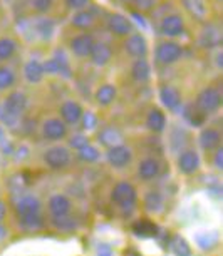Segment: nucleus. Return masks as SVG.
Masks as SVG:
<instances>
[{"mask_svg":"<svg viewBox=\"0 0 223 256\" xmlns=\"http://www.w3.org/2000/svg\"><path fill=\"white\" fill-rule=\"evenodd\" d=\"M4 236H6V230H4V226H0V240H2Z\"/></svg>","mask_w":223,"mask_h":256,"instance_id":"nucleus-45","label":"nucleus"},{"mask_svg":"<svg viewBox=\"0 0 223 256\" xmlns=\"http://www.w3.org/2000/svg\"><path fill=\"white\" fill-rule=\"evenodd\" d=\"M93 47H94V38H93V36H89V34H81V36H77L71 40L72 52L79 57L89 56L91 50H93Z\"/></svg>","mask_w":223,"mask_h":256,"instance_id":"nucleus-6","label":"nucleus"},{"mask_svg":"<svg viewBox=\"0 0 223 256\" xmlns=\"http://www.w3.org/2000/svg\"><path fill=\"white\" fill-rule=\"evenodd\" d=\"M54 224L61 230H71V228H74L76 223H74V220L67 218V216H62V218H54Z\"/></svg>","mask_w":223,"mask_h":256,"instance_id":"nucleus-35","label":"nucleus"},{"mask_svg":"<svg viewBox=\"0 0 223 256\" xmlns=\"http://www.w3.org/2000/svg\"><path fill=\"white\" fill-rule=\"evenodd\" d=\"M17 49V44L12 38H0V60H7L14 56Z\"/></svg>","mask_w":223,"mask_h":256,"instance_id":"nucleus-27","label":"nucleus"},{"mask_svg":"<svg viewBox=\"0 0 223 256\" xmlns=\"http://www.w3.org/2000/svg\"><path fill=\"white\" fill-rule=\"evenodd\" d=\"M183 6L193 17L196 18H205L206 16V7L203 0H183Z\"/></svg>","mask_w":223,"mask_h":256,"instance_id":"nucleus-24","label":"nucleus"},{"mask_svg":"<svg viewBox=\"0 0 223 256\" xmlns=\"http://www.w3.org/2000/svg\"><path fill=\"white\" fill-rule=\"evenodd\" d=\"M99 139L106 144V146L114 148V146H119V142L123 138H121V134L116 131V129H104V131L101 132Z\"/></svg>","mask_w":223,"mask_h":256,"instance_id":"nucleus-28","label":"nucleus"},{"mask_svg":"<svg viewBox=\"0 0 223 256\" xmlns=\"http://www.w3.org/2000/svg\"><path fill=\"white\" fill-rule=\"evenodd\" d=\"M114 99H116V88L111 84L101 86L98 89V92H96V100H98L101 106H109Z\"/></svg>","mask_w":223,"mask_h":256,"instance_id":"nucleus-23","label":"nucleus"},{"mask_svg":"<svg viewBox=\"0 0 223 256\" xmlns=\"http://www.w3.org/2000/svg\"><path fill=\"white\" fill-rule=\"evenodd\" d=\"M89 0H66V6L69 8H82L87 6Z\"/></svg>","mask_w":223,"mask_h":256,"instance_id":"nucleus-39","label":"nucleus"},{"mask_svg":"<svg viewBox=\"0 0 223 256\" xmlns=\"http://www.w3.org/2000/svg\"><path fill=\"white\" fill-rule=\"evenodd\" d=\"M71 146L76 149H82L84 146H87V139L84 136H74L71 139Z\"/></svg>","mask_w":223,"mask_h":256,"instance_id":"nucleus-38","label":"nucleus"},{"mask_svg":"<svg viewBox=\"0 0 223 256\" xmlns=\"http://www.w3.org/2000/svg\"><path fill=\"white\" fill-rule=\"evenodd\" d=\"M42 132H44V136L47 139H51V141H57V139H62L66 136L67 129H66V124L61 122L59 119H49L44 122Z\"/></svg>","mask_w":223,"mask_h":256,"instance_id":"nucleus-10","label":"nucleus"},{"mask_svg":"<svg viewBox=\"0 0 223 256\" xmlns=\"http://www.w3.org/2000/svg\"><path fill=\"white\" fill-rule=\"evenodd\" d=\"M183 49L181 46H178L176 42H161L156 49V59L159 64H173L181 57Z\"/></svg>","mask_w":223,"mask_h":256,"instance_id":"nucleus-2","label":"nucleus"},{"mask_svg":"<svg viewBox=\"0 0 223 256\" xmlns=\"http://www.w3.org/2000/svg\"><path fill=\"white\" fill-rule=\"evenodd\" d=\"M126 50H128L129 56L138 57V59H143L148 52L146 38H144L141 34H134V36H131L128 40H126Z\"/></svg>","mask_w":223,"mask_h":256,"instance_id":"nucleus-7","label":"nucleus"},{"mask_svg":"<svg viewBox=\"0 0 223 256\" xmlns=\"http://www.w3.org/2000/svg\"><path fill=\"white\" fill-rule=\"evenodd\" d=\"M133 231L138 236H143V238H148V236H154L156 234V224H153L151 221H138L136 224L133 226Z\"/></svg>","mask_w":223,"mask_h":256,"instance_id":"nucleus-25","label":"nucleus"},{"mask_svg":"<svg viewBox=\"0 0 223 256\" xmlns=\"http://www.w3.org/2000/svg\"><path fill=\"white\" fill-rule=\"evenodd\" d=\"M223 151L221 149H218V152H216V158H215V164H216V168L218 169H221L223 168Z\"/></svg>","mask_w":223,"mask_h":256,"instance_id":"nucleus-43","label":"nucleus"},{"mask_svg":"<svg viewBox=\"0 0 223 256\" xmlns=\"http://www.w3.org/2000/svg\"><path fill=\"white\" fill-rule=\"evenodd\" d=\"M54 0H32V6L37 12H47L52 7Z\"/></svg>","mask_w":223,"mask_h":256,"instance_id":"nucleus-36","label":"nucleus"},{"mask_svg":"<svg viewBox=\"0 0 223 256\" xmlns=\"http://www.w3.org/2000/svg\"><path fill=\"white\" fill-rule=\"evenodd\" d=\"M4 216H6V204H4V202L0 201V220H2Z\"/></svg>","mask_w":223,"mask_h":256,"instance_id":"nucleus-44","label":"nucleus"},{"mask_svg":"<svg viewBox=\"0 0 223 256\" xmlns=\"http://www.w3.org/2000/svg\"><path fill=\"white\" fill-rule=\"evenodd\" d=\"M69 159H71V154L66 148H52L44 154V161L47 162V166H51L54 169L66 168L67 164H69Z\"/></svg>","mask_w":223,"mask_h":256,"instance_id":"nucleus-5","label":"nucleus"},{"mask_svg":"<svg viewBox=\"0 0 223 256\" xmlns=\"http://www.w3.org/2000/svg\"><path fill=\"white\" fill-rule=\"evenodd\" d=\"M94 124H96L94 116H93V114H86V116H84V126H86V128L89 129V128H93Z\"/></svg>","mask_w":223,"mask_h":256,"instance_id":"nucleus-42","label":"nucleus"},{"mask_svg":"<svg viewBox=\"0 0 223 256\" xmlns=\"http://www.w3.org/2000/svg\"><path fill=\"white\" fill-rule=\"evenodd\" d=\"M178 166H180L181 172L185 174H191L195 172L198 166H200V159H198V154L195 151H185L181 152L180 159H178Z\"/></svg>","mask_w":223,"mask_h":256,"instance_id":"nucleus-15","label":"nucleus"},{"mask_svg":"<svg viewBox=\"0 0 223 256\" xmlns=\"http://www.w3.org/2000/svg\"><path fill=\"white\" fill-rule=\"evenodd\" d=\"M159 98H161V102L171 110L178 109V106L181 104V98L174 88H163L161 92H159Z\"/></svg>","mask_w":223,"mask_h":256,"instance_id":"nucleus-16","label":"nucleus"},{"mask_svg":"<svg viewBox=\"0 0 223 256\" xmlns=\"http://www.w3.org/2000/svg\"><path fill=\"white\" fill-rule=\"evenodd\" d=\"M146 124H148V128L151 129V131L161 132L163 129H164V124H166V119H164V114L161 112V110L153 109L151 112L148 114Z\"/></svg>","mask_w":223,"mask_h":256,"instance_id":"nucleus-21","label":"nucleus"},{"mask_svg":"<svg viewBox=\"0 0 223 256\" xmlns=\"http://www.w3.org/2000/svg\"><path fill=\"white\" fill-rule=\"evenodd\" d=\"M49 210L52 212L54 218H62V216H67L71 211V201L67 200L66 196L62 194H56L49 200Z\"/></svg>","mask_w":223,"mask_h":256,"instance_id":"nucleus-12","label":"nucleus"},{"mask_svg":"<svg viewBox=\"0 0 223 256\" xmlns=\"http://www.w3.org/2000/svg\"><path fill=\"white\" fill-rule=\"evenodd\" d=\"M14 80H16V76H14V72L11 69H7V67H0V89L11 88V86L14 84Z\"/></svg>","mask_w":223,"mask_h":256,"instance_id":"nucleus-30","label":"nucleus"},{"mask_svg":"<svg viewBox=\"0 0 223 256\" xmlns=\"http://www.w3.org/2000/svg\"><path fill=\"white\" fill-rule=\"evenodd\" d=\"M61 116H62V119H64V122L76 124V122H79L82 118V108L77 102H74V100H67V102L62 104Z\"/></svg>","mask_w":223,"mask_h":256,"instance_id":"nucleus-13","label":"nucleus"},{"mask_svg":"<svg viewBox=\"0 0 223 256\" xmlns=\"http://www.w3.org/2000/svg\"><path fill=\"white\" fill-rule=\"evenodd\" d=\"M108 27L114 36H128L131 32V28H133L129 18L121 16V14H113V16L108 18Z\"/></svg>","mask_w":223,"mask_h":256,"instance_id":"nucleus-9","label":"nucleus"},{"mask_svg":"<svg viewBox=\"0 0 223 256\" xmlns=\"http://www.w3.org/2000/svg\"><path fill=\"white\" fill-rule=\"evenodd\" d=\"M98 256H113V251L108 244H101L98 250Z\"/></svg>","mask_w":223,"mask_h":256,"instance_id":"nucleus-41","label":"nucleus"},{"mask_svg":"<svg viewBox=\"0 0 223 256\" xmlns=\"http://www.w3.org/2000/svg\"><path fill=\"white\" fill-rule=\"evenodd\" d=\"M113 201L124 210H129L136 202V190L129 182H119L113 190Z\"/></svg>","mask_w":223,"mask_h":256,"instance_id":"nucleus-1","label":"nucleus"},{"mask_svg":"<svg viewBox=\"0 0 223 256\" xmlns=\"http://www.w3.org/2000/svg\"><path fill=\"white\" fill-rule=\"evenodd\" d=\"M21 224H22V228H26V230H39V228H42V218H41V214H37V216H31V218H24L21 220Z\"/></svg>","mask_w":223,"mask_h":256,"instance_id":"nucleus-33","label":"nucleus"},{"mask_svg":"<svg viewBox=\"0 0 223 256\" xmlns=\"http://www.w3.org/2000/svg\"><path fill=\"white\" fill-rule=\"evenodd\" d=\"M108 161L116 168H123L131 161V151L124 146H114L109 149Z\"/></svg>","mask_w":223,"mask_h":256,"instance_id":"nucleus-14","label":"nucleus"},{"mask_svg":"<svg viewBox=\"0 0 223 256\" xmlns=\"http://www.w3.org/2000/svg\"><path fill=\"white\" fill-rule=\"evenodd\" d=\"M216 233H211V234H200L198 236V244L201 248H211L213 244L216 243Z\"/></svg>","mask_w":223,"mask_h":256,"instance_id":"nucleus-34","label":"nucleus"},{"mask_svg":"<svg viewBox=\"0 0 223 256\" xmlns=\"http://www.w3.org/2000/svg\"><path fill=\"white\" fill-rule=\"evenodd\" d=\"M144 204H146V208L149 211H159V210H161V204H163L161 196H159L158 192H148Z\"/></svg>","mask_w":223,"mask_h":256,"instance_id":"nucleus-31","label":"nucleus"},{"mask_svg":"<svg viewBox=\"0 0 223 256\" xmlns=\"http://www.w3.org/2000/svg\"><path fill=\"white\" fill-rule=\"evenodd\" d=\"M89 56L96 66H104L111 59V49L106 44H94Z\"/></svg>","mask_w":223,"mask_h":256,"instance_id":"nucleus-19","label":"nucleus"},{"mask_svg":"<svg viewBox=\"0 0 223 256\" xmlns=\"http://www.w3.org/2000/svg\"><path fill=\"white\" fill-rule=\"evenodd\" d=\"M201 40H203V44H205V46H215V44L220 42V32H218L216 28L210 27V28H208V32H205L201 36Z\"/></svg>","mask_w":223,"mask_h":256,"instance_id":"nucleus-32","label":"nucleus"},{"mask_svg":"<svg viewBox=\"0 0 223 256\" xmlns=\"http://www.w3.org/2000/svg\"><path fill=\"white\" fill-rule=\"evenodd\" d=\"M94 24V18H93V14L89 12H77L74 17H72V26L77 27V28H89L91 26Z\"/></svg>","mask_w":223,"mask_h":256,"instance_id":"nucleus-26","label":"nucleus"},{"mask_svg":"<svg viewBox=\"0 0 223 256\" xmlns=\"http://www.w3.org/2000/svg\"><path fill=\"white\" fill-rule=\"evenodd\" d=\"M200 142H201L203 149L211 151V149L220 146L221 136H220V132L215 131V129H205V131L200 134Z\"/></svg>","mask_w":223,"mask_h":256,"instance_id":"nucleus-17","label":"nucleus"},{"mask_svg":"<svg viewBox=\"0 0 223 256\" xmlns=\"http://www.w3.org/2000/svg\"><path fill=\"white\" fill-rule=\"evenodd\" d=\"M138 172L143 180H153V178H156L159 174V162L156 159H151V158L144 159V161L139 164Z\"/></svg>","mask_w":223,"mask_h":256,"instance_id":"nucleus-18","label":"nucleus"},{"mask_svg":"<svg viewBox=\"0 0 223 256\" xmlns=\"http://www.w3.org/2000/svg\"><path fill=\"white\" fill-rule=\"evenodd\" d=\"M16 211L21 220L37 216V214H41V202H39L36 196H24L17 201Z\"/></svg>","mask_w":223,"mask_h":256,"instance_id":"nucleus-4","label":"nucleus"},{"mask_svg":"<svg viewBox=\"0 0 223 256\" xmlns=\"http://www.w3.org/2000/svg\"><path fill=\"white\" fill-rule=\"evenodd\" d=\"M154 0H134V6L138 8H151Z\"/></svg>","mask_w":223,"mask_h":256,"instance_id":"nucleus-40","label":"nucleus"},{"mask_svg":"<svg viewBox=\"0 0 223 256\" xmlns=\"http://www.w3.org/2000/svg\"><path fill=\"white\" fill-rule=\"evenodd\" d=\"M79 158L82 159V161H87V162H94L99 159V151L93 146H84L82 149H79Z\"/></svg>","mask_w":223,"mask_h":256,"instance_id":"nucleus-29","label":"nucleus"},{"mask_svg":"<svg viewBox=\"0 0 223 256\" xmlns=\"http://www.w3.org/2000/svg\"><path fill=\"white\" fill-rule=\"evenodd\" d=\"M24 76L29 82L36 84V82H41L44 77V67L39 60H31L24 69Z\"/></svg>","mask_w":223,"mask_h":256,"instance_id":"nucleus-20","label":"nucleus"},{"mask_svg":"<svg viewBox=\"0 0 223 256\" xmlns=\"http://www.w3.org/2000/svg\"><path fill=\"white\" fill-rule=\"evenodd\" d=\"M131 74L139 82H144L149 79V74H151V69H149V64L144 59H138L133 64V69H131Z\"/></svg>","mask_w":223,"mask_h":256,"instance_id":"nucleus-22","label":"nucleus"},{"mask_svg":"<svg viewBox=\"0 0 223 256\" xmlns=\"http://www.w3.org/2000/svg\"><path fill=\"white\" fill-rule=\"evenodd\" d=\"M161 34L163 36H168V37H176L180 36L183 32V28H185V24H183V18L180 16H176V14H173V16H168L163 18L161 22Z\"/></svg>","mask_w":223,"mask_h":256,"instance_id":"nucleus-8","label":"nucleus"},{"mask_svg":"<svg viewBox=\"0 0 223 256\" xmlns=\"http://www.w3.org/2000/svg\"><path fill=\"white\" fill-rule=\"evenodd\" d=\"M196 104L203 112H211V110H216L221 106V94L213 88L203 89L201 92L198 94Z\"/></svg>","mask_w":223,"mask_h":256,"instance_id":"nucleus-3","label":"nucleus"},{"mask_svg":"<svg viewBox=\"0 0 223 256\" xmlns=\"http://www.w3.org/2000/svg\"><path fill=\"white\" fill-rule=\"evenodd\" d=\"M173 248L176 250L178 256H188V254H190V250H188V246H186V243L183 240H176V241H174Z\"/></svg>","mask_w":223,"mask_h":256,"instance_id":"nucleus-37","label":"nucleus"},{"mask_svg":"<svg viewBox=\"0 0 223 256\" xmlns=\"http://www.w3.org/2000/svg\"><path fill=\"white\" fill-rule=\"evenodd\" d=\"M27 106V98L22 92H12L6 100V112L7 116H12V118H17L19 114L24 112Z\"/></svg>","mask_w":223,"mask_h":256,"instance_id":"nucleus-11","label":"nucleus"}]
</instances>
